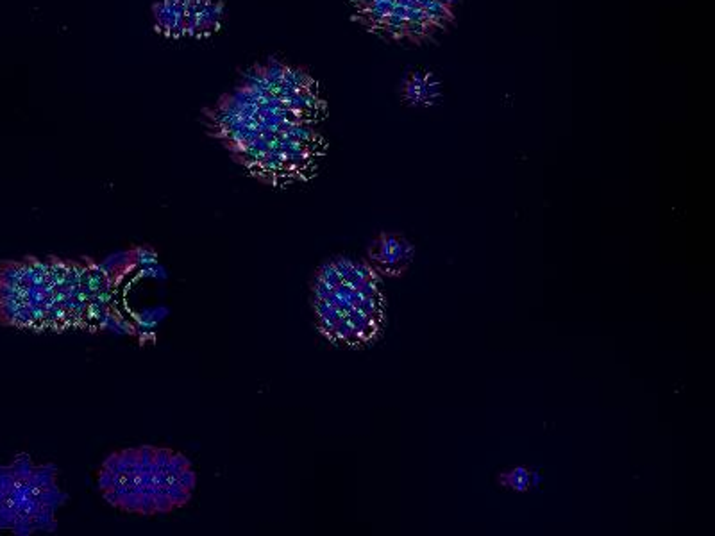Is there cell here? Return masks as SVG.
I'll use <instances>...</instances> for the list:
<instances>
[{"instance_id":"2e32d148","label":"cell","mask_w":715,"mask_h":536,"mask_svg":"<svg viewBox=\"0 0 715 536\" xmlns=\"http://www.w3.org/2000/svg\"><path fill=\"white\" fill-rule=\"evenodd\" d=\"M354 271L367 281V280H372V278H376V274H374V271L372 268L367 264V263H354Z\"/></svg>"},{"instance_id":"4fadbf2b","label":"cell","mask_w":715,"mask_h":536,"mask_svg":"<svg viewBox=\"0 0 715 536\" xmlns=\"http://www.w3.org/2000/svg\"><path fill=\"white\" fill-rule=\"evenodd\" d=\"M156 451H158V447H152V445H142V447H138L140 463H142L143 467L154 465V463H156Z\"/></svg>"},{"instance_id":"277c9868","label":"cell","mask_w":715,"mask_h":536,"mask_svg":"<svg viewBox=\"0 0 715 536\" xmlns=\"http://www.w3.org/2000/svg\"><path fill=\"white\" fill-rule=\"evenodd\" d=\"M501 481H503L508 488H512V490H516V491H526V490L530 488V470H528L526 467L512 468L508 474H505V475L501 477Z\"/></svg>"},{"instance_id":"8fae6325","label":"cell","mask_w":715,"mask_h":536,"mask_svg":"<svg viewBox=\"0 0 715 536\" xmlns=\"http://www.w3.org/2000/svg\"><path fill=\"white\" fill-rule=\"evenodd\" d=\"M115 484H117V475H115L113 472H110V470H106V468L101 467L99 472H97V486H99V490L104 491V490L115 488Z\"/></svg>"},{"instance_id":"6da1fadb","label":"cell","mask_w":715,"mask_h":536,"mask_svg":"<svg viewBox=\"0 0 715 536\" xmlns=\"http://www.w3.org/2000/svg\"><path fill=\"white\" fill-rule=\"evenodd\" d=\"M186 0H158L152 6L154 28L170 40L184 38Z\"/></svg>"},{"instance_id":"5bb4252c","label":"cell","mask_w":715,"mask_h":536,"mask_svg":"<svg viewBox=\"0 0 715 536\" xmlns=\"http://www.w3.org/2000/svg\"><path fill=\"white\" fill-rule=\"evenodd\" d=\"M358 292L362 294V297H376V296H379V281H378V278L363 281V285L358 288Z\"/></svg>"},{"instance_id":"ba28073f","label":"cell","mask_w":715,"mask_h":536,"mask_svg":"<svg viewBox=\"0 0 715 536\" xmlns=\"http://www.w3.org/2000/svg\"><path fill=\"white\" fill-rule=\"evenodd\" d=\"M191 467V461L184 456V454H181V452H174L172 454V458H170V463H168V467L165 468V472H168L170 474V477L174 475V474H177V472H181V470H184V468H190Z\"/></svg>"},{"instance_id":"3957f363","label":"cell","mask_w":715,"mask_h":536,"mask_svg":"<svg viewBox=\"0 0 715 536\" xmlns=\"http://www.w3.org/2000/svg\"><path fill=\"white\" fill-rule=\"evenodd\" d=\"M223 17H225V6L222 0H200L193 38L199 40L209 38L213 33L220 29Z\"/></svg>"},{"instance_id":"7a4b0ae2","label":"cell","mask_w":715,"mask_h":536,"mask_svg":"<svg viewBox=\"0 0 715 536\" xmlns=\"http://www.w3.org/2000/svg\"><path fill=\"white\" fill-rule=\"evenodd\" d=\"M378 261H381L385 266H399L406 264L413 257V245L406 241L404 238H399L395 234H385L378 243L376 248L372 250Z\"/></svg>"},{"instance_id":"9a60e30c","label":"cell","mask_w":715,"mask_h":536,"mask_svg":"<svg viewBox=\"0 0 715 536\" xmlns=\"http://www.w3.org/2000/svg\"><path fill=\"white\" fill-rule=\"evenodd\" d=\"M172 454H174V451H172V449L158 447V451H156V465L159 467V470H165V468L168 467Z\"/></svg>"},{"instance_id":"ac0fdd59","label":"cell","mask_w":715,"mask_h":536,"mask_svg":"<svg viewBox=\"0 0 715 536\" xmlns=\"http://www.w3.org/2000/svg\"><path fill=\"white\" fill-rule=\"evenodd\" d=\"M436 3H438V4H442V6H445V8H449V10H451V6H452V4H456V3H458V0H436Z\"/></svg>"},{"instance_id":"9c48e42d","label":"cell","mask_w":715,"mask_h":536,"mask_svg":"<svg viewBox=\"0 0 715 536\" xmlns=\"http://www.w3.org/2000/svg\"><path fill=\"white\" fill-rule=\"evenodd\" d=\"M349 321H351V324H353V329H354V333L356 335H360L362 337V333H363V329L372 322V319L370 317H367L365 313H362L358 308H354L349 315Z\"/></svg>"},{"instance_id":"7c38bea8","label":"cell","mask_w":715,"mask_h":536,"mask_svg":"<svg viewBox=\"0 0 715 536\" xmlns=\"http://www.w3.org/2000/svg\"><path fill=\"white\" fill-rule=\"evenodd\" d=\"M331 263L335 264L337 272L340 274V278H342L344 281H345V278L354 271V263H353L351 259H347V257H338V259H333Z\"/></svg>"},{"instance_id":"30bf717a","label":"cell","mask_w":715,"mask_h":536,"mask_svg":"<svg viewBox=\"0 0 715 536\" xmlns=\"http://www.w3.org/2000/svg\"><path fill=\"white\" fill-rule=\"evenodd\" d=\"M333 290H335V288H331L328 283H324L319 276L313 278V285H312L313 301H326L328 296H329Z\"/></svg>"},{"instance_id":"e0dca14e","label":"cell","mask_w":715,"mask_h":536,"mask_svg":"<svg viewBox=\"0 0 715 536\" xmlns=\"http://www.w3.org/2000/svg\"><path fill=\"white\" fill-rule=\"evenodd\" d=\"M540 484H542V475H540V472H539V470L530 472V486L540 488Z\"/></svg>"},{"instance_id":"52a82bcc","label":"cell","mask_w":715,"mask_h":536,"mask_svg":"<svg viewBox=\"0 0 715 536\" xmlns=\"http://www.w3.org/2000/svg\"><path fill=\"white\" fill-rule=\"evenodd\" d=\"M172 481H174V483H179V484L184 486L186 490H191V491H193V488L197 486V474H195L193 468L190 467V468H184V470L174 474V475H172Z\"/></svg>"},{"instance_id":"5b68a950","label":"cell","mask_w":715,"mask_h":536,"mask_svg":"<svg viewBox=\"0 0 715 536\" xmlns=\"http://www.w3.org/2000/svg\"><path fill=\"white\" fill-rule=\"evenodd\" d=\"M167 493H168V497H170V500H172L175 509L186 506L190 502V499H191V490H186L184 486H181L179 483H174V481L167 486Z\"/></svg>"},{"instance_id":"8992f818","label":"cell","mask_w":715,"mask_h":536,"mask_svg":"<svg viewBox=\"0 0 715 536\" xmlns=\"http://www.w3.org/2000/svg\"><path fill=\"white\" fill-rule=\"evenodd\" d=\"M315 276H319V278H321L324 283H328L331 288H337L338 285L344 283V280L340 278V274L337 272V268H335V264H333L331 261L321 264Z\"/></svg>"}]
</instances>
